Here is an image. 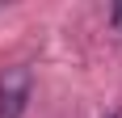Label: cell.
Listing matches in <instances>:
<instances>
[{"instance_id":"6da1fadb","label":"cell","mask_w":122,"mask_h":118,"mask_svg":"<svg viewBox=\"0 0 122 118\" xmlns=\"http://www.w3.org/2000/svg\"><path fill=\"white\" fill-rule=\"evenodd\" d=\"M30 101V68H4L0 76V118H21Z\"/></svg>"},{"instance_id":"7a4b0ae2","label":"cell","mask_w":122,"mask_h":118,"mask_svg":"<svg viewBox=\"0 0 122 118\" xmlns=\"http://www.w3.org/2000/svg\"><path fill=\"white\" fill-rule=\"evenodd\" d=\"M110 21H114V30L122 34V4H114V9H110Z\"/></svg>"}]
</instances>
